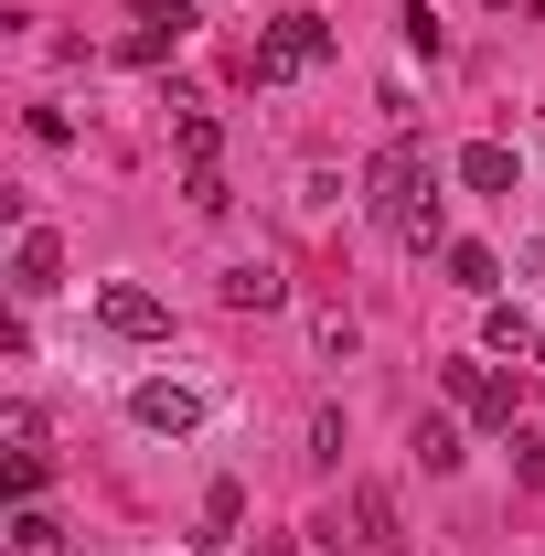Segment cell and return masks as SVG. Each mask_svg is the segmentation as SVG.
<instances>
[{
	"label": "cell",
	"mask_w": 545,
	"mask_h": 556,
	"mask_svg": "<svg viewBox=\"0 0 545 556\" xmlns=\"http://www.w3.org/2000/svg\"><path fill=\"white\" fill-rule=\"evenodd\" d=\"M364 204H375V225H385L396 247H417V257H428V247H449V214H439V161H428L417 139H396V150L375 161V193H364Z\"/></svg>",
	"instance_id": "1"
},
{
	"label": "cell",
	"mask_w": 545,
	"mask_h": 556,
	"mask_svg": "<svg viewBox=\"0 0 545 556\" xmlns=\"http://www.w3.org/2000/svg\"><path fill=\"white\" fill-rule=\"evenodd\" d=\"M310 65H332V22L321 11H278L268 33H257V54H246L257 86H289V75H310Z\"/></svg>",
	"instance_id": "2"
},
{
	"label": "cell",
	"mask_w": 545,
	"mask_h": 556,
	"mask_svg": "<svg viewBox=\"0 0 545 556\" xmlns=\"http://www.w3.org/2000/svg\"><path fill=\"white\" fill-rule=\"evenodd\" d=\"M97 321H107L118 343H161V332H172V300H161V289H129V278H107V289H97Z\"/></svg>",
	"instance_id": "3"
},
{
	"label": "cell",
	"mask_w": 545,
	"mask_h": 556,
	"mask_svg": "<svg viewBox=\"0 0 545 556\" xmlns=\"http://www.w3.org/2000/svg\"><path fill=\"white\" fill-rule=\"evenodd\" d=\"M0 439H11V503H33L43 471H54V428H43L33 407H0Z\"/></svg>",
	"instance_id": "4"
},
{
	"label": "cell",
	"mask_w": 545,
	"mask_h": 556,
	"mask_svg": "<svg viewBox=\"0 0 545 556\" xmlns=\"http://www.w3.org/2000/svg\"><path fill=\"white\" fill-rule=\"evenodd\" d=\"M65 289V247H54V225H22L11 236V300H54Z\"/></svg>",
	"instance_id": "5"
},
{
	"label": "cell",
	"mask_w": 545,
	"mask_h": 556,
	"mask_svg": "<svg viewBox=\"0 0 545 556\" xmlns=\"http://www.w3.org/2000/svg\"><path fill=\"white\" fill-rule=\"evenodd\" d=\"M129 417L150 428V439H193V428H204V396H193V386H172V375H150V386L129 396Z\"/></svg>",
	"instance_id": "6"
},
{
	"label": "cell",
	"mask_w": 545,
	"mask_h": 556,
	"mask_svg": "<svg viewBox=\"0 0 545 556\" xmlns=\"http://www.w3.org/2000/svg\"><path fill=\"white\" fill-rule=\"evenodd\" d=\"M439 375H449V396H460L481 428H503V439H514V386H503L492 364H439Z\"/></svg>",
	"instance_id": "7"
},
{
	"label": "cell",
	"mask_w": 545,
	"mask_h": 556,
	"mask_svg": "<svg viewBox=\"0 0 545 556\" xmlns=\"http://www.w3.org/2000/svg\"><path fill=\"white\" fill-rule=\"evenodd\" d=\"M214 289H225V311H278V300H289V268H278V257H236Z\"/></svg>",
	"instance_id": "8"
},
{
	"label": "cell",
	"mask_w": 545,
	"mask_h": 556,
	"mask_svg": "<svg viewBox=\"0 0 545 556\" xmlns=\"http://www.w3.org/2000/svg\"><path fill=\"white\" fill-rule=\"evenodd\" d=\"M353 535H364L375 556H396V546H407V525H396V492H385V482H364V492H353Z\"/></svg>",
	"instance_id": "9"
},
{
	"label": "cell",
	"mask_w": 545,
	"mask_h": 556,
	"mask_svg": "<svg viewBox=\"0 0 545 556\" xmlns=\"http://www.w3.org/2000/svg\"><path fill=\"white\" fill-rule=\"evenodd\" d=\"M439 257H449V289H471V300H503V257H492V247H471V236H449Z\"/></svg>",
	"instance_id": "10"
},
{
	"label": "cell",
	"mask_w": 545,
	"mask_h": 556,
	"mask_svg": "<svg viewBox=\"0 0 545 556\" xmlns=\"http://www.w3.org/2000/svg\"><path fill=\"white\" fill-rule=\"evenodd\" d=\"M460 182H471V193H514V182H524V161H514L503 139H471V150H460Z\"/></svg>",
	"instance_id": "11"
},
{
	"label": "cell",
	"mask_w": 545,
	"mask_h": 556,
	"mask_svg": "<svg viewBox=\"0 0 545 556\" xmlns=\"http://www.w3.org/2000/svg\"><path fill=\"white\" fill-rule=\"evenodd\" d=\"M545 332L524 321V300H481V353H535Z\"/></svg>",
	"instance_id": "12"
},
{
	"label": "cell",
	"mask_w": 545,
	"mask_h": 556,
	"mask_svg": "<svg viewBox=\"0 0 545 556\" xmlns=\"http://www.w3.org/2000/svg\"><path fill=\"white\" fill-rule=\"evenodd\" d=\"M11 556H65V525L43 503H11Z\"/></svg>",
	"instance_id": "13"
},
{
	"label": "cell",
	"mask_w": 545,
	"mask_h": 556,
	"mask_svg": "<svg viewBox=\"0 0 545 556\" xmlns=\"http://www.w3.org/2000/svg\"><path fill=\"white\" fill-rule=\"evenodd\" d=\"M417 460H428V471H460V460H471V450H460V417H417Z\"/></svg>",
	"instance_id": "14"
},
{
	"label": "cell",
	"mask_w": 545,
	"mask_h": 556,
	"mask_svg": "<svg viewBox=\"0 0 545 556\" xmlns=\"http://www.w3.org/2000/svg\"><path fill=\"white\" fill-rule=\"evenodd\" d=\"M236 525H246V482H214L204 492V546H225Z\"/></svg>",
	"instance_id": "15"
},
{
	"label": "cell",
	"mask_w": 545,
	"mask_h": 556,
	"mask_svg": "<svg viewBox=\"0 0 545 556\" xmlns=\"http://www.w3.org/2000/svg\"><path fill=\"white\" fill-rule=\"evenodd\" d=\"M182 193H193V214H225V204H236V182H225V161H193V172H182Z\"/></svg>",
	"instance_id": "16"
},
{
	"label": "cell",
	"mask_w": 545,
	"mask_h": 556,
	"mask_svg": "<svg viewBox=\"0 0 545 556\" xmlns=\"http://www.w3.org/2000/svg\"><path fill=\"white\" fill-rule=\"evenodd\" d=\"M310 343L332 353V364H342V353H353V311H342V300H332V311H310Z\"/></svg>",
	"instance_id": "17"
},
{
	"label": "cell",
	"mask_w": 545,
	"mask_h": 556,
	"mask_svg": "<svg viewBox=\"0 0 545 556\" xmlns=\"http://www.w3.org/2000/svg\"><path fill=\"white\" fill-rule=\"evenodd\" d=\"M172 43H182V33H172V22H139L129 43H118V54H129V65H161V54H172Z\"/></svg>",
	"instance_id": "18"
},
{
	"label": "cell",
	"mask_w": 545,
	"mask_h": 556,
	"mask_svg": "<svg viewBox=\"0 0 545 556\" xmlns=\"http://www.w3.org/2000/svg\"><path fill=\"white\" fill-rule=\"evenodd\" d=\"M129 22H172V33H193V0H129Z\"/></svg>",
	"instance_id": "19"
},
{
	"label": "cell",
	"mask_w": 545,
	"mask_h": 556,
	"mask_svg": "<svg viewBox=\"0 0 545 556\" xmlns=\"http://www.w3.org/2000/svg\"><path fill=\"white\" fill-rule=\"evenodd\" d=\"M514 482H545V439H524V428H514Z\"/></svg>",
	"instance_id": "20"
},
{
	"label": "cell",
	"mask_w": 545,
	"mask_h": 556,
	"mask_svg": "<svg viewBox=\"0 0 545 556\" xmlns=\"http://www.w3.org/2000/svg\"><path fill=\"white\" fill-rule=\"evenodd\" d=\"M535 353H545V343H535Z\"/></svg>",
	"instance_id": "21"
}]
</instances>
